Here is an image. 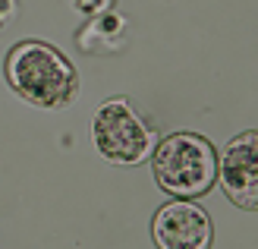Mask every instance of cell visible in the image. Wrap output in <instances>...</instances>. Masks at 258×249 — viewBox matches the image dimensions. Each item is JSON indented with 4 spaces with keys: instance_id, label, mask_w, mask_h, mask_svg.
Returning a JSON list of instances; mask_svg holds the SVG:
<instances>
[{
    "instance_id": "1",
    "label": "cell",
    "mask_w": 258,
    "mask_h": 249,
    "mask_svg": "<svg viewBox=\"0 0 258 249\" xmlns=\"http://www.w3.org/2000/svg\"><path fill=\"white\" fill-rule=\"evenodd\" d=\"M7 82L22 101L35 108H63L76 98V67L57 47L44 41H19L10 47L4 63Z\"/></svg>"
},
{
    "instance_id": "2",
    "label": "cell",
    "mask_w": 258,
    "mask_h": 249,
    "mask_svg": "<svg viewBox=\"0 0 258 249\" xmlns=\"http://www.w3.org/2000/svg\"><path fill=\"white\" fill-rule=\"evenodd\" d=\"M158 186L173 199H199L217 183V152L199 133H170L151 152Z\"/></svg>"
},
{
    "instance_id": "3",
    "label": "cell",
    "mask_w": 258,
    "mask_h": 249,
    "mask_svg": "<svg viewBox=\"0 0 258 249\" xmlns=\"http://www.w3.org/2000/svg\"><path fill=\"white\" fill-rule=\"evenodd\" d=\"M92 142L98 155H104L110 164L133 167L151 158L158 136L136 114L129 98H107L92 117Z\"/></svg>"
},
{
    "instance_id": "4",
    "label": "cell",
    "mask_w": 258,
    "mask_h": 249,
    "mask_svg": "<svg viewBox=\"0 0 258 249\" xmlns=\"http://www.w3.org/2000/svg\"><path fill=\"white\" fill-rule=\"evenodd\" d=\"M151 237L158 249H211L214 224L196 199H173L154 212Z\"/></svg>"
},
{
    "instance_id": "5",
    "label": "cell",
    "mask_w": 258,
    "mask_h": 249,
    "mask_svg": "<svg viewBox=\"0 0 258 249\" xmlns=\"http://www.w3.org/2000/svg\"><path fill=\"white\" fill-rule=\"evenodd\" d=\"M255 145H258V136L252 133V129H246V133H239L236 139H230L227 148L217 155V180H221L224 192L239 208H246V212H255L258 208Z\"/></svg>"
},
{
    "instance_id": "6",
    "label": "cell",
    "mask_w": 258,
    "mask_h": 249,
    "mask_svg": "<svg viewBox=\"0 0 258 249\" xmlns=\"http://www.w3.org/2000/svg\"><path fill=\"white\" fill-rule=\"evenodd\" d=\"M126 16L123 13H101V16H88V22L76 35V44H79L85 54H117L126 44Z\"/></svg>"
},
{
    "instance_id": "7",
    "label": "cell",
    "mask_w": 258,
    "mask_h": 249,
    "mask_svg": "<svg viewBox=\"0 0 258 249\" xmlns=\"http://www.w3.org/2000/svg\"><path fill=\"white\" fill-rule=\"evenodd\" d=\"M70 4L79 10V13H85V16H101V13L113 10L117 0H70Z\"/></svg>"
},
{
    "instance_id": "8",
    "label": "cell",
    "mask_w": 258,
    "mask_h": 249,
    "mask_svg": "<svg viewBox=\"0 0 258 249\" xmlns=\"http://www.w3.org/2000/svg\"><path fill=\"white\" fill-rule=\"evenodd\" d=\"M16 16H19V4H16V0H0V32H4Z\"/></svg>"
}]
</instances>
